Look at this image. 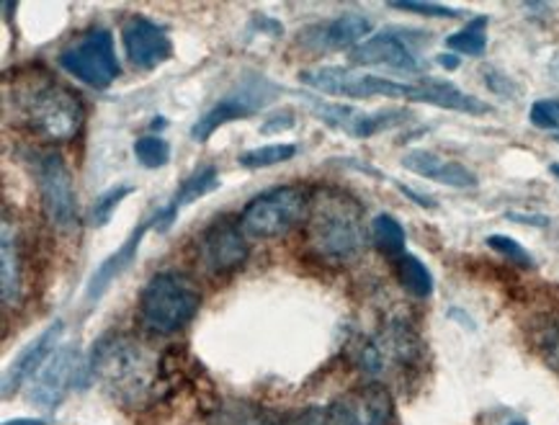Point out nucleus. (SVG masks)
Instances as JSON below:
<instances>
[{
	"label": "nucleus",
	"instance_id": "34",
	"mask_svg": "<svg viewBox=\"0 0 559 425\" xmlns=\"http://www.w3.org/2000/svg\"><path fill=\"white\" fill-rule=\"evenodd\" d=\"M297 125V117H294V111H289V109H284V111H278V114H274V117H269L266 119V125L261 127V132L263 134H276V132H289V129Z\"/></svg>",
	"mask_w": 559,
	"mask_h": 425
},
{
	"label": "nucleus",
	"instance_id": "33",
	"mask_svg": "<svg viewBox=\"0 0 559 425\" xmlns=\"http://www.w3.org/2000/svg\"><path fill=\"white\" fill-rule=\"evenodd\" d=\"M483 78H485L487 88H490L492 93H498V96H503V98H519L521 96V88L515 85L513 78H508L506 73H500V70H496V68H485Z\"/></svg>",
	"mask_w": 559,
	"mask_h": 425
},
{
	"label": "nucleus",
	"instance_id": "20",
	"mask_svg": "<svg viewBox=\"0 0 559 425\" xmlns=\"http://www.w3.org/2000/svg\"><path fill=\"white\" fill-rule=\"evenodd\" d=\"M150 227H153V220H142L140 225L129 233L127 240L121 243L109 258H104V261L98 263V269L91 273L88 286H85V302L102 299L104 294L109 292V286L114 284V281H117L121 273H124L129 265L134 263V258H138V253H140V245H142V240H145Z\"/></svg>",
	"mask_w": 559,
	"mask_h": 425
},
{
	"label": "nucleus",
	"instance_id": "18",
	"mask_svg": "<svg viewBox=\"0 0 559 425\" xmlns=\"http://www.w3.org/2000/svg\"><path fill=\"white\" fill-rule=\"evenodd\" d=\"M62 335H64V322L55 320L52 326L41 330L32 343H26L24 349L16 353V358H13L3 371V400H9L13 392H19L21 387L28 385V381L37 377L41 366L49 362V356L60 349Z\"/></svg>",
	"mask_w": 559,
	"mask_h": 425
},
{
	"label": "nucleus",
	"instance_id": "7",
	"mask_svg": "<svg viewBox=\"0 0 559 425\" xmlns=\"http://www.w3.org/2000/svg\"><path fill=\"white\" fill-rule=\"evenodd\" d=\"M57 64L68 75H73L75 81L96 91H106L109 85L117 81L121 68L117 60V47H114V34L109 28H91L70 42L68 47L62 49L60 57H57Z\"/></svg>",
	"mask_w": 559,
	"mask_h": 425
},
{
	"label": "nucleus",
	"instance_id": "16",
	"mask_svg": "<svg viewBox=\"0 0 559 425\" xmlns=\"http://www.w3.org/2000/svg\"><path fill=\"white\" fill-rule=\"evenodd\" d=\"M121 45H124L127 60L145 73L168 62L174 55V42H170L166 28L147 16H129L121 24Z\"/></svg>",
	"mask_w": 559,
	"mask_h": 425
},
{
	"label": "nucleus",
	"instance_id": "15",
	"mask_svg": "<svg viewBox=\"0 0 559 425\" xmlns=\"http://www.w3.org/2000/svg\"><path fill=\"white\" fill-rule=\"evenodd\" d=\"M413 32L403 28H386V32L371 34V37L350 52V60L364 68H386L397 73H423L426 62L420 60L415 42L407 39Z\"/></svg>",
	"mask_w": 559,
	"mask_h": 425
},
{
	"label": "nucleus",
	"instance_id": "40",
	"mask_svg": "<svg viewBox=\"0 0 559 425\" xmlns=\"http://www.w3.org/2000/svg\"><path fill=\"white\" fill-rule=\"evenodd\" d=\"M549 173H551V176L559 178V163H551V165H549Z\"/></svg>",
	"mask_w": 559,
	"mask_h": 425
},
{
	"label": "nucleus",
	"instance_id": "6",
	"mask_svg": "<svg viewBox=\"0 0 559 425\" xmlns=\"http://www.w3.org/2000/svg\"><path fill=\"white\" fill-rule=\"evenodd\" d=\"M394 400L384 385H364L305 413V425H392Z\"/></svg>",
	"mask_w": 559,
	"mask_h": 425
},
{
	"label": "nucleus",
	"instance_id": "43",
	"mask_svg": "<svg viewBox=\"0 0 559 425\" xmlns=\"http://www.w3.org/2000/svg\"><path fill=\"white\" fill-rule=\"evenodd\" d=\"M511 425H526V423H511Z\"/></svg>",
	"mask_w": 559,
	"mask_h": 425
},
{
	"label": "nucleus",
	"instance_id": "25",
	"mask_svg": "<svg viewBox=\"0 0 559 425\" xmlns=\"http://www.w3.org/2000/svg\"><path fill=\"white\" fill-rule=\"evenodd\" d=\"M397 279L407 294L418 299H428L433 294V273L418 256L405 253L397 258Z\"/></svg>",
	"mask_w": 559,
	"mask_h": 425
},
{
	"label": "nucleus",
	"instance_id": "1",
	"mask_svg": "<svg viewBox=\"0 0 559 425\" xmlns=\"http://www.w3.org/2000/svg\"><path fill=\"white\" fill-rule=\"evenodd\" d=\"M163 356L127 333H106L93 343L88 371L117 405L138 410L157 400Z\"/></svg>",
	"mask_w": 559,
	"mask_h": 425
},
{
	"label": "nucleus",
	"instance_id": "5",
	"mask_svg": "<svg viewBox=\"0 0 559 425\" xmlns=\"http://www.w3.org/2000/svg\"><path fill=\"white\" fill-rule=\"evenodd\" d=\"M310 197L312 191L299 184L276 186V189L258 193L240 214L242 233L255 240H276V237L289 235L299 222L307 220Z\"/></svg>",
	"mask_w": 559,
	"mask_h": 425
},
{
	"label": "nucleus",
	"instance_id": "30",
	"mask_svg": "<svg viewBox=\"0 0 559 425\" xmlns=\"http://www.w3.org/2000/svg\"><path fill=\"white\" fill-rule=\"evenodd\" d=\"M485 243H487V248L496 250V253L503 256L508 263L519 265V269H534V256L528 253V250L523 248L519 240H513V237H508V235H490Z\"/></svg>",
	"mask_w": 559,
	"mask_h": 425
},
{
	"label": "nucleus",
	"instance_id": "17",
	"mask_svg": "<svg viewBox=\"0 0 559 425\" xmlns=\"http://www.w3.org/2000/svg\"><path fill=\"white\" fill-rule=\"evenodd\" d=\"M374 32L369 16L361 13H343L325 24H314L299 34V45L312 49V52H343V49H354L364 45Z\"/></svg>",
	"mask_w": 559,
	"mask_h": 425
},
{
	"label": "nucleus",
	"instance_id": "12",
	"mask_svg": "<svg viewBox=\"0 0 559 425\" xmlns=\"http://www.w3.org/2000/svg\"><path fill=\"white\" fill-rule=\"evenodd\" d=\"M37 186L41 212L49 225L60 233L73 229L78 222V193L73 173L64 165L62 155L45 153L37 157Z\"/></svg>",
	"mask_w": 559,
	"mask_h": 425
},
{
	"label": "nucleus",
	"instance_id": "41",
	"mask_svg": "<svg viewBox=\"0 0 559 425\" xmlns=\"http://www.w3.org/2000/svg\"><path fill=\"white\" fill-rule=\"evenodd\" d=\"M246 425H271V423H266V421H250V423H246Z\"/></svg>",
	"mask_w": 559,
	"mask_h": 425
},
{
	"label": "nucleus",
	"instance_id": "39",
	"mask_svg": "<svg viewBox=\"0 0 559 425\" xmlns=\"http://www.w3.org/2000/svg\"><path fill=\"white\" fill-rule=\"evenodd\" d=\"M3 425H49L41 417H13V421H5Z\"/></svg>",
	"mask_w": 559,
	"mask_h": 425
},
{
	"label": "nucleus",
	"instance_id": "24",
	"mask_svg": "<svg viewBox=\"0 0 559 425\" xmlns=\"http://www.w3.org/2000/svg\"><path fill=\"white\" fill-rule=\"evenodd\" d=\"M369 235H371V243H374L384 256L390 258L405 256V245H407L405 227L400 225V220L392 217V214H377V217L371 220Z\"/></svg>",
	"mask_w": 559,
	"mask_h": 425
},
{
	"label": "nucleus",
	"instance_id": "38",
	"mask_svg": "<svg viewBox=\"0 0 559 425\" xmlns=\"http://www.w3.org/2000/svg\"><path fill=\"white\" fill-rule=\"evenodd\" d=\"M436 62H439L443 70H456L459 64H462V60H459V55H454V52L439 55V57H436Z\"/></svg>",
	"mask_w": 559,
	"mask_h": 425
},
{
	"label": "nucleus",
	"instance_id": "3",
	"mask_svg": "<svg viewBox=\"0 0 559 425\" xmlns=\"http://www.w3.org/2000/svg\"><path fill=\"white\" fill-rule=\"evenodd\" d=\"M307 245L325 261H354L367 248L364 209L350 193L322 186L310 197L305 220Z\"/></svg>",
	"mask_w": 559,
	"mask_h": 425
},
{
	"label": "nucleus",
	"instance_id": "35",
	"mask_svg": "<svg viewBox=\"0 0 559 425\" xmlns=\"http://www.w3.org/2000/svg\"><path fill=\"white\" fill-rule=\"evenodd\" d=\"M544 358L559 374V326L551 328L547 341H544Z\"/></svg>",
	"mask_w": 559,
	"mask_h": 425
},
{
	"label": "nucleus",
	"instance_id": "8",
	"mask_svg": "<svg viewBox=\"0 0 559 425\" xmlns=\"http://www.w3.org/2000/svg\"><path fill=\"white\" fill-rule=\"evenodd\" d=\"M299 81L312 91L338 98H405L415 101V83L390 81L382 75L358 73L350 68H312L299 73Z\"/></svg>",
	"mask_w": 559,
	"mask_h": 425
},
{
	"label": "nucleus",
	"instance_id": "23",
	"mask_svg": "<svg viewBox=\"0 0 559 425\" xmlns=\"http://www.w3.org/2000/svg\"><path fill=\"white\" fill-rule=\"evenodd\" d=\"M415 101L418 104H431L447 111L469 114V117H483L490 111V106L485 101H479L462 88H456L454 83L439 81V78H423L420 83H415Z\"/></svg>",
	"mask_w": 559,
	"mask_h": 425
},
{
	"label": "nucleus",
	"instance_id": "26",
	"mask_svg": "<svg viewBox=\"0 0 559 425\" xmlns=\"http://www.w3.org/2000/svg\"><path fill=\"white\" fill-rule=\"evenodd\" d=\"M487 26H490V16H475L467 26L451 34L447 47L454 55L483 57L487 49Z\"/></svg>",
	"mask_w": 559,
	"mask_h": 425
},
{
	"label": "nucleus",
	"instance_id": "9",
	"mask_svg": "<svg viewBox=\"0 0 559 425\" xmlns=\"http://www.w3.org/2000/svg\"><path fill=\"white\" fill-rule=\"evenodd\" d=\"M278 91L282 88H278L276 83H271L269 78L248 75L246 81H240L227 96H222L212 109H206L202 117L193 121L191 140L206 142L219 127L229 125V121L255 117L269 101H274V96H278Z\"/></svg>",
	"mask_w": 559,
	"mask_h": 425
},
{
	"label": "nucleus",
	"instance_id": "42",
	"mask_svg": "<svg viewBox=\"0 0 559 425\" xmlns=\"http://www.w3.org/2000/svg\"><path fill=\"white\" fill-rule=\"evenodd\" d=\"M555 142H557V145H559V132H557V134H555Z\"/></svg>",
	"mask_w": 559,
	"mask_h": 425
},
{
	"label": "nucleus",
	"instance_id": "37",
	"mask_svg": "<svg viewBox=\"0 0 559 425\" xmlns=\"http://www.w3.org/2000/svg\"><path fill=\"white\" fill-rule=\"evenodd\" d=\"M397 189L405 193L407 199H413L415 204L418 206H423V209H433L436 204H433V199H428V197H423V193H418V191H413V189H407V186H403V184H397Z\"/></svg>",
	"mask_w": 559,
	"mask_h": 425
},
{
	"label": "nucleus",
	"instance_id": "31",
	"mask_svg": "<svg viewBox=\"0 0 559 425\" xmlns=\"http://www.w3.org/2000/svg\"><path fill=\"white\" fill-rule=\"evenodd\" d=\"M528 121L536 129H559V98H542V101H534L532 109H528Z\"/></svg>",
	"mask_w": 559,
	"mask_h": 425
},
{
	"label": "nucleus",
	"instance_id": "10",
	"mask_svg": "<svg viewBox=\"0 0 559 425\" xmlns=\"http://www.w3.org/2000/svg\"><path fill=\"white\" fill-rule=\"evenodd\" d=\"M420 356V341L403 320H390L377 335L364 338L354 349V362L367 377H384L392 366H413Z\"/></svg>",
	"mask_w": 559,
	"mask_h": 425
},
{
	"label": "nucleus",
	"instance_id": "14",
	"mask_svg": "<svg viewBox=\"0 0 559 425\" xmlns=\"http://www.w3.org/2000/svg\"><path fill=\"white\" fill-rule=\"evenodd\" d=\"M310 111L328 127L338 129V132L356 137V140H369V137L382 134L386 129L403 125L411 117L405 109H382V111H361L348 104H333V101H320L305 96Z\"/></svg>",
	"mask_w": 559,
	"mask_h": 425
},
{
	"label": "nucleus",
	"instance_id": "29",
	"mask_svg": "<svg viewBox=\"0 0 559 425\" xmlns=\"http://www.w3.org/2000/svg\"><path fill=\"white\" fill-rule=\"evenodd\" d=\"M134 191H138V189H134L132 184H117V186H111L109 191H104L102 197L93 201V206H91V225H96V227L109 225L114 212H117L121 201H124L127 197H132Z\"/></svg>",
	"mask_w": 559,
	"mask_h": 425
},
{
	"label": "nucleus",
	"instance_id": "13",
	"mask_svg": "<svg viewBox=\"0 0 559 425\" xmlns=\"http://www.w3.org/2000/svg\"><path fill=\"white\" fill-rule=\"evenodd\" d=\"M248 256L250 245L240 220L219 217L199 237V263L212 276H227V273L242 269Z\"/></svg>",
	"mask_w": 559,
	"mask_h": 425
},
{
	"label": "nucleus",
	"instance_id": "4",
	"mask_svg": "<svg viewBox=\"0 0 559 425\" xmlns=\"http://www.w3.org/2000/svg\"><path fill=\"white\" fill-rule=\"evenodd\" d=\"M202 292L197 281L178 271H160L147 281L138 302V322L153 335H174L197 317Z\"/></svg>",
	"mask_w": 559,
	"mask_h": 425
},
{
	"label": "nucleus",
	"instance_id": "27",
	"mask_svg": "<svg viewBox=\"0 0 559 425\" xmlns=\"http://www.w3.org/2000/svg\"><path fill=\"white\" fill-rule=\"evenodd\" d=\"M297 155V145H289V142H271V145H261L248 150L238 157V163L248 170H261V168H274V165L289 163L292 157Z\"/></svg>",
	"mask_w": 559,
	"mask_h": 425
},
{
	"label": "nucleus",
	"instance_id": "2",
	"mask_svg": "<svg viewBox=\"0 0 559 425\" xmlns=\"http://www.w3.org/2000/svg\"><path fill=\"white\" fill-rule=\"evenodd\" d=\"M13 109L28 132L55 145L73 142L85 125L83 98L41 70L13 83Z\"/></svg>",
	"mask_w": 559,
	"mask_h": 425
},
{
	"label": "nucleus",
	"instance_id": "32",
	"mask_svg": "<svg viewBox=\"0 0 559 425\" xmlns=\"http://www.w3.org/2000/svg\"><path fill=\"white\" fill-rule=\"evenodd\" d=\"M390 9L403 11V13H418V16H428V19H459L462 13L451 5H441V3H390Z\"/></svg>",
	"mask_w": 559,
	"mask_h": 425
},
{
	"label": "nucleus",
	"instance_id": "28",
	"mask_svg": "<svg viewBox=\"0 0 559 425\" xmlns=\"http://www.w3.org/2000/svg\"><path fill=\"white\" fill-rule=\"evenodd\" d=\"M134 157L142 168L157 170L170 163V142L160 134H145L134 140Z\"/></svg>",
	"mask_w": 559,
	"mask_h": 425
},
{
	"label": "nucleus",
	"instance_id": "22",
	"mask_svg": "<svg viewBox=\"0 0 559 425\" xmlns=\"http://www.w3.org/2000/svg\"><path fill=\"white\" fill-rule=\"evenodd\" d=\"M0 297L3 307H16L24 297V253L16 227L9 220H3L0 235Z\"/></svg>",
	"mask_w": 559,
	"mask_h": 425
},
{
	"label": "nucleus",
	"instance_id": "21",
	"mask_svg": "<svg viewBox=\"0 0 559 425\" xmlns=\"http://www.w3.org/2000/svg\"><path fill=\"white\" fill-rule=\"evenodd\" d=\"M219 186H222L219 184V173H217V168H214V165H204V168H197L189 178H183L181 186H178L168 204L157 209L155 217H153V227L157 229V233H168L170 225H174L176 217L183 212L186 206L193 204V201L210 197V193L219 189Z\"/></svg>",
	"mask_w": 559,
	"mask_h": 425
},
{
	"label": "nucleus",
	"instance_id": "36",
	"mask_svg": "<svg viewBox=\"0 0 559 425\" xmlns=\"http://www.w3.org/2000/svg\"><path fill=\"white\" fill-rule=\"evenodd\" d=\"M511 222H521V225H534V227H547L549 225V217H544V214H521V212H508L506 214Z\"/></svg>",
	"mask_w": 559,
	"mask_h": 425
},
{
	"label": "nucleus",
	"instance_id": "11",
	"mask_svg": "<svg viewBox=\"0 0 559 425\" xmlns=\"http://www.w3.org/2000/svg\"><path fill=\"white\" fill-rule=\"evenodd\" d=\"M85 374L91 371L85 369L81 349L75 343H64L49 356L37 377L28 381L26 398L37 408L57 410L75 387L85 385Z\"/></svg>",
	"mask_w": 559,
	"mask_h": 425
},
{
	"label": "nucleus",
	"instance_id": "19",
	"mask_svg": "<svg viewBox=\"0 0 559 425\" xmlns=\"http://www.w3.org/2000/svg\"><path fill=\"white\" fill-rule=\"evenodd\" d=\"M403 165L415 176L449 186V189H475L477 186V176L467 165L433 153V150H411V153L403 155Z\"/></svg>",
	"mask_w": 559,
	"mask_h": 425
}]
</instances>
